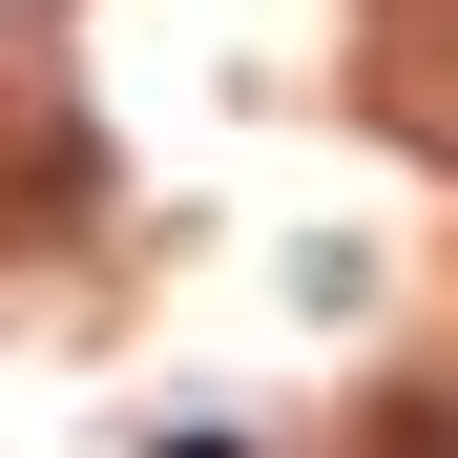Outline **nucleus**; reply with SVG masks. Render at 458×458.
Masks as SVG:
<instances>
[{
  "label": "nucleus",
  "mask_w": 458,
  "mask_h": 458,
  "mask_svg": "<svg viewBox=\"0 0 458 458\" xmlns=\"http://www.w3.org/2000/svg\"><path fill=\"white\" fill-rule=\"evenodd\" d=\"M396 105H417V125L458 146V42H396Z\"/></svg>",
  "instance_id": "nucleus-1"
},
{
  "label": "nucleus",
  "mask_w": 458,
  "mask_h": 458,
  "mask_svg": "<svg viewBox=\"0 0 458 458\" xmlns=\"http://www.w3.org/2000/svg\"><path fill=\"white\" fill-rule=\"evenodd\" d=\"M354 458H458V396H396V417H375Z\"/></svg>",
  "instance_id": "nucleus-2"
},
{
  "label": "nucleus",
  "mask_w": 458,
  "mask_h": 458,
  "mask_svg": "<svg viewBox=\"0 0 458 458\" xmlns=\"http://www.w3.org/2000/svg\"><path fill=\"white\" fill-rule=\"evenodd\" d=\"M167 458H250V437H167Z\"/></svg>",
  "instance_id": "nucleus-3"
}]
</instances>
